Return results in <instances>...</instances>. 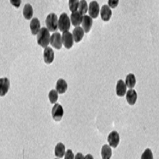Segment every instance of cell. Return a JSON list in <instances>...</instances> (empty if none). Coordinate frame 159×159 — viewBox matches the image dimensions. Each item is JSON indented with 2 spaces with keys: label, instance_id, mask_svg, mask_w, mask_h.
Masks as SVG:
<instances>
[{
  "label": "cell",
  "instance_id": "19",
  "mask_svg": "<svg viewBox=\"0 0 159 159\" xmlns=\"http://www.w3.org/2000/svg\"><path fill=\"white\" fill-rule=\"evenodd\" d=\"M33 16V9L30 4H26L24 7L23 16L26 20H30Z\"/></svg>",
  "mask_w": 159,
  "mask_h": 159
},
{
  "label": "cell",
  "instance_id": "12",
  "mask_svg": "<svg viewBox=\"0 0 159 159\" xmlns=\"http://www.w3.org/2000/svg\"><path fill=\"white\" fill-rule=\"evenodd\" d=\"M127 85L122 80H119L117 82L116 87V95L119 97H123L126 94L127 92Z\"/></svg>",
  "mask_w": 159,
  "mask_h": 159
},
{
  "label": "cell",
  "instance_id": "23",
  "mask_svg": "<svg viewBox=\"0 0 159 159\" xmlns=\"http://www.w3.org/2000/svg\"><path fill=\"white\" fill-rule=\"evenodd\" d=\"M89 10V7L86 0H81L79 3L78 7V11L83 16H85V14H87V12Z\"/></svg>",
  "mask_w": 159,
  "mask_h": 159
},
{
  "label": "cell",
  "instance_id": "31",
  "mask_svg": "<svg viewBox=\"0 0 159 159\" xmlns=\"http://www.w3.org/2000/svg\"><path fill=\"white\" fill-rule=\"evenodd\" d=\"M84 159H94V158H93V157H92V155L88 154V155H87L85 157Z\"/></svg>",
  "mask_w": 159,
  "mask_h": 159
},
{
  "label": "cell",
  "instance_id": "17",
  "mask_svg": "<svg viewBox=\"0 0 159 159\" xmlns=\"http://www.w3.org/2000/svg\"><path fill=\"white\" fill-rule=\"evenodd\" d=\"M40 22L38 18H33L30 22V30L33 35H36L40 30Z\"/></svg>",
  "mask_w": 159,
  "mask_h": 159
},
{
  "label": "cell",
  "instance_id": "24",
  "mask_svg": "<svg viewBox=\"0 0 159 159\" xmlns=\"http://www.w3.org/2000/svg\"><path fill=\"white\" fill-rule=\"evenodd\" d=\"M48 98L50 102L52 104H54L57 102L58 99V92L56 90H52L49 92Z\"/></svg>",
  "mask_w": 159,
  "mask_h": 159
},
{
  "label": "cell",
  "instance_id": "16",
  "mask_svg": "<svg viewBox=\"0 0 159 159\" xmlns=\"http://www.w3.org/2000/svg\"><path fill=\"white\" fill-rule=\"evenodd\" d=\"M138 98L137 92L134 89H130L126 92V99L129 104L134 105Z\"/></svg>",
  "mask_w": 159,
  "mask_h": 159
},
{
  "label": "cell",
  "instance_id": "8",
  "mask_svg": "<svg viewBox=\"0 0 159 159\" xmlns=\"http://www.w3.org/2000/svg\"><path fill=\"white\" fill-rule=\"evenodd\" d=\"M108 141L110 147L115 148L120 142V136L116 131H112L108 136Z\"/></svg>",
  "mask_w": 159,
  "mask_h": 159
},
{
  "label": "cell",
  "instance_id": "13",
  "mask_svg": "<svg viewBox=\"0 0 159 159\" xmlns=\"http://www.w3.org/2000/svg\"><path fill=\"white\" fill-rule=\"evenodd\" d=\"M84 16L82 15L78 11L72 12L71 15V22L75 27H77L82 24Z\"/></svg>",
  "mask_w": 159,
  "mask_h": 159
},
{
  "label": "cell",
  "instance_id": "21",
  "mask_svg": "<svg viewBox=\"0 0 159 159\" xmlns=\"http://www.w3.org/2000/svg\"><path fill=\"white\" fill-rule=\"evenodd\" d=\"M125 84L127 87L129 89L134 88L136 84V79L135 77V75L132 73H130L127 75L125 78Z\"/></svg>",
  "mask_w": 159,
  "mask_h": 159
},
{
  "label": "cell",
  "instance_id": "27",
  "mask_svg": "<svg viewBox=\"0 0 159 159\" xmlns=\"http://www.w3.org/2000/svg\"><path fill=\"white\" fill-rule=\"evenodd\" d=\"M108 6L110 8H115L119 3V0H108Z\"/></svg>",
  "mask_w": 159,
  "mask_h": 159
},
{
  "label": "cell",
  "instance_id": "22",
  "mask_svg": "<svg viewBox=\"0 0 159 159\" xmlns=\"http://www.w3.org/2000/svg\"><path fill=\"white\" fill-rule=\"evenodd\" d=\"M55 155L59 158H62L65 155V146L62 143H58L55 148Z\"/></svg>",
  "mask_w": 159,
  "mask_h": 159
},
{
  "label": "cell",
  "instance_id": "10",
  "mask_svg": "<svg viewBox=\"0 0 159 159\" xmlns=\"http://www.w3.org/2000/svg\"><path fill=\"white\" fill-rule=\"evenodd\" d=\"M43 59L46 64H50L54 60V52L52 48L47 47L43 52Z\"/></svg>",
  "mask_w": 159,
  "mask_h": 159
},
{
  "label": "cell",
  "instance_id": "20",
  "mask_svg": "<svg viewBox=\"0 0 159 159\" xmlns=\"http://www.w3.org/2000/svg\"><path fill=\"white\" fill-rule=\"evenodd\" d=\"M112 156V150L110 146L104 144L102 147L101 157L102 159H110Z\"/></svg>",
  "mask_w": 159,
  "mask_h": 159
},
{
  "label": "cell",
  "instance_id": "7",
  "mask_svg": "<svg viewBox=\"0 0 159 159\" xmlns=\"http://www.w3.org/2000/svg\"><path fill=\"white\" fill-rule=\"evenodd\" d=\"M52 115L53 118H54L56 121L61 120L64 115V110L62 106L60 105L59 104H56L54 105V107L52 108Z\"/></svg>",
  "mask_w": 159,
  "mask_h": 159
},
{
  "label": "cell",
  "instance_id": "29",
  "mask_svg": "<svg viewBox=\"0 0 159 159\" xmlns=\"http://www.w3.org/2000/svg\"><path fill=\"white\" fill-rule=\"evenodd\" d=\"M11 4L16 8H19L21 5V0H10Z\"/></svg>",
  "mask_w": 159,
  "mask_h": 159
},
{
  "label": "cell",
  "instance_id": "5",
  "mask_svg": "<svg viewBox=\"0 0 159 159\" xmlns=\"http://www.w3.org/2000/svg\"><path fill=\"white\" fill-rule=\"evenodd\" d=\"M51 45L55 48L56 49L60 50L62 47V36L58 32H56L50 36V42Z\"/></svg>",
  "mask_w": 159,
  "mask_h": 159
},
{
  "label": "cell",
  "instance_id": "28",
  "mask_svg": "<svg viewBox=\"0 0 159 159\" xmlns=\"http://www.w3.org/2000/svg\"><path fill=\"white\" fill-rule=\"evenodd\" d=\"M64 159H75V156L73 152L71 150H68L65 153Z\"/></svg>",
  "mask_w": 159,
  "mask_h": 159
},
{
  "label": "cell",
  "instance_id": "14",
  "mask_svg": "<svg viewBox=\"0 0 159 159\" xmlns=\"http://www.w3.org/2000/svg\"><path fill=\"white\" fill-rule=\"evenodd\" d=\"M92 24H93V20H92V18L91 17L87 15L84 16L82 25V28L84 30L85 33H88L90 31L92 26Z\"/></svg>",
  "mask_w": 159,
  "mask_h": 159
},
{
  "label": "cell",
  "instance_id": "2",
  "mask_svg": "<svg viewBox=\"0 0 159 159\" xmlns=\"http://www.w3.org/2000/svg\"><path fill=\"white\" fill-rule=\"evenodd\" d=\"M71 20L67 14L62 13L58 20V28L61 32L67 31L70 29Z\"/></svg>",
  "mask_w": 159,
  "mask_h": 159
},
{
  "label": "cell",
  "instance_id": "30",
  "mask_svg": "<svg viewBox=\"0 0 159 159\" xmlns=\"http://www.w3.org/2000/svg\"><path fill=\"white\" fill-rule=\"evenodd\" d=\"M84 156L83 155L82 153H78L76 155V157L75 158V159H84Z\"/></svg>",
  "mask_w": 159,
  "mask_h": 159
},
{
  "label": "cell",
  "instance_id": "25",
  "mask_svg": "<svg viewBox=\"0 0 159 159\" xmlns=\"http://www.w3.org/2000/svg\"><path fill=\"white\" fill-rule=\"evenodd\" d=\"M80 2L79 0H69V8L71 12L77 11L78 9Z\"/></svg>",
  "mask_w": 159,
  "mask_h": 159
},
{
  "label": "cell",
  "instance_id": "4",
  "mask_svg": "<svg viewBox=\"0 0 159 159\" xmlns=\"http://www.w3.org/2000/svg\"><path fill=\"white\" fill-rule=\"evenodd\" d=\"M62 45L67 49H70L74 43V39L73 34L69 31H64L62 35Z\"/></svg>",
  "mask_w": 159,
  "mask_h": 159
},
{
  "label": "cell",
  "instance_id": "9",
  "mask_svg": "<svg viewBox=\"0 0 159 159\" xmlns=\"http://www.w3.org/2000/svg\"><path fill=\"white\" fill-rule=\"evenodd\" d=\"M101 17L103 21H109L112 16V11L108 5H103L100 11Z\"/></svg>",
  "mask_w": 159,
  "mask_h": 159
},
{
  "label": "cell",
  "instance_id": "18",
  "mask_svg": "<svg viewBox=\"0 0 159 159\" xmlns=\"http://www.w3.org/2000/svg\"><path fill=\"white\" fill-rule=\"evenodd\" d=\"M68 89V84L64 79H59L56 84V90L60 94L65 93Z\"/></svg>",
  "mask_w": 159,
  "mask_h": 159
},
{
  "label": "cell",
  "instance_id": "3",
  "mask_svg": "<svg viewBox=\"0 0 159 159\" xmlns=\"http://www.w3.org/2000/svg\"><path fill=\"white\" fill-rule=\"evenodd\" d=\"M58 18L57 16L54 14L51 13L46 19V25L47 28L50 32H54L58 29Z\"/></svg>",
  "mask_w": 159,
  "mask_h": 159
},
{
  "label": "cell",
  "instance_id": "26",
  "mask_svg": "<svg viewBox=\"0 0 159 159\" xmlns=\"http://www.w3.org/2000/svg\"><path fill=\"white\" fill-rule=\"evenodd\" d=\"M141 159H153V156L152 150L150 148H147L143 153Z\"/></svg>",
  "mask_w": 159,
  "mask_h": 159
},
{
  "label": "cell",
  "instance_id": "32",
  "mask_svg": "<svg viewBox=\"0 0 159 159\" xmlns=\"http://www.w3.org/2000/svg\"><path fill=\"white\" fill-rule=\"evenodd\" d=\"M56 159H57V158H56Z\"/></svg>",
  "mask_w": 159,
  "mask_h": 159
},
{
  "label": "cell",
  "instance_id": "15",
  "mask_svg": "<svg viewBox=\"0 0 159 159\" xmlns=\"http://www.w3.org/2000/svg\"><path fill=\"white\" fill-rule=\"evenodd\" d=\"M84 33H85L84 30L82 27H80V26H77V27H76L74 29L72 34L74 41L76 43H78L80 42L84 36Z\"/></svg>",
  "mask_w": 159,
  "mask_h": 159
},
{
  "label": "cell",
  "instance_id": "1",
  "mask_svg": "<svg viewBox=\"0 0 159 159\" xmlns=\"http://www.w3.org/2000/svg\"><path fill=\"white\" fill-rule=\"evenodd\" d=\"M50 42V31L47 28H42L37 34V43L42 48L48 47Z\"/></svg>",
  "mask_w": 159,
  "mask_h": 159
},
{
  "label": "cell",
  "instance_id": "11",
  "mask_svg": "<svg viewBox=\"0 0 159 159\" xmlns=\"http://www.w3.org/2000/svg\"><path fill=\"white\" fill-rule=\"evenodd\" d=\"M10 88V81L7 78H0V96H5Z\"/></svg>",
  "mask_w": 159,
  "mask_h": 159
},
{
  "label": "cell",
  "instance_id": "6",
  "mask_svg": "<svg viewBox=\"0 0 159 159\" xmlns=\"http://www.w3.org/2000/svg\"><path fill=\"white\" fill-rule=\"evenodd\" d=\"M100 12L99 5L96 1L91 2L89 6V16L92 19H96Z\"/></svg>",
  "mask_w": 159,
  "mask_h": 159
}]
</instances>
